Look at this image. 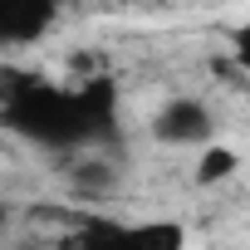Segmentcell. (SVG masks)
I'll list each match as a JSON object with an SVG mask.
<instances>
[{"mask_svg": "<svg viewBox=\"0 0 250 250\" xmlns=\"http://www.w3.org/2000/svg\"><path fill=\"white\" fill-rule=\"evenodd\" d=\"M0 123L40 147H79L113 133V83L93 79L83 88H54L44 79L0 74Z\"/></svg>", "mask_w": 250, "mask_h": 250, "instance_id": "cell-1", "label": "cell"}, {"mask_svg": "<svg viewBox=\"0 0 250 250\" xmlns=\"http://www.w3.org/2000/svg\"><path fill=\"white\" fill-rule=\"evenodd\" d=\"M79 250H187V230L177 221H88L79 230Z\"/></svg>", "mask_w": 250, "mask_h": 250, "instance_id": "cell-2", "label": "cell"}, {"mask_svg": "<svg viewBox=\"0 0 250 250\" xmlns=\"http://www.w3.org/2000/svg\"><path fill=\"white\" fill-rule=\"evenodd\" d=\"M152 133H157V143H167V147H187V143H211V113L196 103V98H172L162 113H157V123H152Z\"/></svg>", "mask_w": 250, "mask_h": 250, "instance_id": "cell-3", "label": "cell"}, {"mask_svg": "<svg viewBox=\"0 0 250 250\" xmlns=\"http://www.w3.org/2000/svg\"><path fill=\"white\" fill-rule=\"evenodd\" d=\"M59 0H0V44H30L49 30Z\"/></svg>", "mask_w": 250, "mask_h": 250, "instance_id": "cell-4", "label": "cell"}, {"mask_svg": "<svg viewBox=\"0 0 250 250\" xmlns=\"http://www.w3.org/2000/svg\"><path fill=\"white\" fill-rule=\"evenodd\" d=\"M230 172H235V152L206 147V157H201V167H196V182H221V177H230Z\"/></svg>", "mask_w": 250, "mask_h": 250, "instance_id": "cell-5", "label": "cell"}, {"mask_svg": "<svg viewBox=\"0 0 250 250\" xmlns=\"http://www.w3.org/2000/svg\"><path fill=\"white\" fill-rule=\"evenodd\" d=\"M230 44H235V64H240V69L250 74V20H245V25L235 30V40H230Z\"/></svg>", "mask_w": 250, "mask_h": 250, "instance_id": "cell-6", "label": "cell"}, {"mask_svg": "<svg viewBox=\"0 0 250 250\" xmlns=\"http://www.w3.org/2000/svg\"><path fill=\"white\" fill-rule=\"evenodd\" d=\"M0 226H5V196H0Z\"/></svg>", "mask_w": 250, "mask_h": 250, "instance_id": "cell-7", "label": "cell"}, {"mask_svg": "<svg viewBox=\"0 0 250 250\" xmlns=\"http://www.w3.org/2000/svg\"><path fill=\"white\" fill-rule=\"evenodd\" d=\"M0 133H5V123H0Z\"/></svg>", "mask_w": 250, "mask_h": 250, "instance_id": "cell-8", "label": "cell"}]
</instances>
